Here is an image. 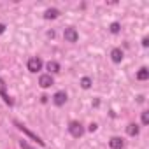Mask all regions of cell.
<instances>
[{"instance_id": "1", "label": "cell", "mask_w": 149, "mask_h": 149, "mask_svg": "<svg viewBox=\"0 0 149 149\" xmlns=\"http://www.w3.org/2000/svg\"><path fill=\"white\" fill-rule=\"evenodd\" d=\"M14 125L18 126V130H21V132H23L25 135H28V137H30L32 140H35V142H37L39 146H44V140H42V139H40L39 135H35L33 132H30V130H28V128H26V126H25L23 123H19V121H14Z\"/></svg>"}, {"instance_id": "2", "label": "cell", "mask_w": 149, "mask_h": 149, "mask_svg": "<svg viewBox=\"0 0 149 149\" xmlns=\"http://www.w3.org/2000/svg\"><path fill=\"white\" fill-rule=\"evenodd\" d=\"M68 132H70V135H72V137L79 139V137L84 133V128H83V125H81L79 121H72V123L68 125Z\"/></svg>"}, {"instance_id": "3", "label": "cell", "mask_w": 149, "mask_h": 149, "mask_svg": "<svg viewBox=\"0 0 149 149\" xmlns=\"http://www.w3.org/2000/svg\"><path fill=\"white\" fill-rule=\"evenodd\" d=\"M26 67H28L30 72H39L42 68V60L40 58H30L28 63H26Z\"/></svg>"}, {"instance_id": "4", "label": "cell", "mask_w": 149, "mask_h": 149, "mask_svg": "<svg viewBox=\"0 0 149 149\" xmlns=\"http://www.w3.org/2000/svg\"><path fill=\"white\" fill-rule=\"evenodd\" d=\"M0 97L4 98V102L7 104V105H13L14 102H13V98L7 95V91H6V81L4 79H0Z\"/></svg>"}, {"instance_id": "5", "label": "cell", "mask_w": 149, "mask_h": 149, "mask_svg": "<svg viewBox=\"0 0 149 149\" xmlns=\"http://www.w3.org/2000/svg\"><path fill=\"white\" fill-rule=\"evenodd\" d=\"M63 37H65V40H68V42H77L79 33L76 32V28H67L65 33H63Z\"/></svg>"}, {"instance_id": "6", "label": "cell", "mask_w": 149, "mask_h": 149, "mask_svg": "<svg viewBox=\"0 0 149 149\" xmlns=\"http://www.w3.org/2000/svg\"><path fill=\"white\" fill-rule=\"evenodd\" d=\"M39 84L40 88H49L53 84V77H51V74H42L40 79H39Z\"/></svg>"}, {"instance_id": "7", "label": "cell", "mask_w": 149, "mask_h": 149, "mask_svg": "<svg viewBox=\"0 0 149 149\" xmlns=\"http://www.w3.org/2000/svg\"><path fill=\"white\" fill-rule=\"evenodd\" d=\"M53 102H54L56 105H63V104L67 102V93H65V91H58V93H54Z\"/></svg>"}, {"instance_id": "8", "label": "cell", "mask_w": 149, "mask_h": 149, "mask_svg": "<svg viewBox=\"0 0 149 149\" xmlns=\"http://www.w3.org/2000/svg\"><path fill=\"white\" fill-rule=\"evenodd\" d=\"M109 146H111L112 149H121V147L125 146V142H123L121 137H112V139L109 140Z\"/></svg>"}, {"instance_id": "9", "label": "cell", "mask_w": 149, "mask_h": 149, "mask_svg": "<svg viewBox=\"0 0 149 149\" xmlns=\"http://www.w3.org/2000/svg\"><path fill=\"white\" fill-rule=\"evenodd\" d=\"M111 58H112V61H114V63H119V61L123 60V51H121V49H118V47H116V49H112V51H111Z\"/></svg>"}, {"instance_id": "10", "label": "cell", "mask_w": 149, "mask_h": 149, "mask_svg": "<svg viewBox=\"0 0 149 149\" xmlns=\"http://www.w3.org/2000/svg\"><path fill=\"white\" fill-rule=\"evenodd\" d=\"M60 16V11L58 9H47L46 13H44V18L46 19H54V18H58Z\"/></svg>"}, {"instance_id": "11", "label": "cell", "mask_w": 149, "mask_h": 149, "mask_svg": "<svg viewBox=\"0 0 149 149\" xmlns=\"http://www.w3.org/2000/svg\"><path fill=\"white\" fill-rule=\"evenodd\" d=\"M147 77H149V70H147L146 67H142V68L137 72V79H139V81H146Z\"/></svg>"}, {"instance_id": "12", "label": "cell", "mask_w": 149, "mask_h": 149, "mask_svg": "<svg viewBox=\"0 0 149 149\" xmlns=\"http://www.w3.org/2000/svg\"><path fill=\"white\" fill-rule=\"evenodd\" d=\"M126 133H128V135H132V137H133V135H137V133H139V126H137L135 123H130V125L126 126Z\"/></svg>"}, {"instance_id": "13", "label": "cell", "mask_w": 149, "mask_h": 149, "mask_svg": "<svg viewBox=\"0 0 149 149\" xmlns=\"http://www.w3.org/2000/svg\"><path fill=\"white\" fill-rule=\"evenodd\" d=\"M46 67H47V70H51V72H60V63H56V61H49Z\"/></svg>"}, {"instance_id": "14", "label": "cell", "mask_w": 149, "mask_h": 149, "mask_svg": "<svg viewBox=\"0 0 149 149\" xmlns=\"http://www.w3.org/2000/svg\"><path fill=\"white\" fill-rule=\"evenodd\" d=\"M81 86H83L84 90H88V88L91 86V79H90V77H83V79H81Z\"/></svg>"}, {"instance_id": "15", "label": "cell", "mask_w": 149, "mask_h": 149, "mask_svg": "<svg viewBox=\"0 0 149 149\" xmlns=\"http://www.w3.org/2000/svg\"><path fill=\"white\" fill-rule=\"evenodd\" d=\"M119 28H121V25H119V23H112V25H111V32H112V33H118V32H119Z\"/></svg>"}, {"instance_id": "16", "label": "cell", "mask_w": 149, "mask_h": 149, "mask_svg": "<svg viewBox=\"0 0 149 149\" xmlns=\"http://www.w3.org/2000/svg\"><path fill=\"white\" fill-rule=\"evenodd\" d=\"M149 123V112H142V125Z\"/></svg>"}, {"instance_id": "17", "label": "cell", "mask_w": 149, "mask_h": 149, "mask_svg": "<svg viewBox=\"0 0 149 149\" xmlns=\"http://www.w3.org/2000/svg\"><path fill=\"white\" fill-rule=\"evenodd\" d=\"M19 146H21V149H33V147H32L26 140H21V142H19Z\"/></svg>"}, {"instance_id": "18", "label": "cell", "mask_w": 149, "mask_h": 149, "mask_svg": "<svg viewBox=\"0 0 149 149\" xmlns=\"http://www.w3.org/2000/svg\"><path fill=\"white\" fill-rule=\"evenodd\" d=\"M147 44H149V39H147V37H144V39H142V46H144V47H146V46H147Z\"/></svg>"}, {"instance_id": "19", "label": "cell", "mask_w": 149, "mask_h": 149, "mask_svg": "<svg viewBox=\"0 0 149 149\" xmlns=\"http://www.w3.org/2000/svg\"><path fill=\"white\" fill-rule=\"evenodd\" d=\"M95 130H97V125H95V123H91V125H90V132H95Z\"/></svg>"}, {"instance_id": "20", "label": "cell", "mask_w": 149, "mask_h": 149, "mask_svg": "<svg viewBox=\"0 0 149 149\" xmlns=\"http://www.w3.org/2000/svg\"><path fill=\"white\" fill-rule=\"evenodd\" d=\"M4 30H6V25H2V23H0V33H4Z\"/></svg>"}]
</instances>
